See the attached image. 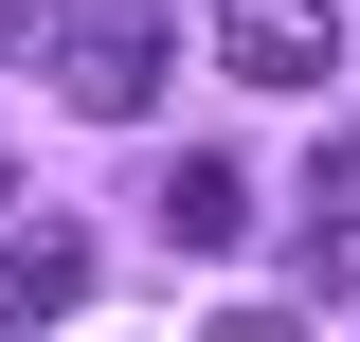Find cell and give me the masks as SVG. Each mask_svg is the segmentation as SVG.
<instances>
[{
    "label": "cell",
    "mask_w": 360,
    "mask_h": 342,
    "mask_svg": "<svg viewBox=\"0 0 360 342\" xmlns=\"http://www.w3.org/2000/svg\"><path fill=\"white\" fill-rule=\"evenodd\" d=\"M307 289H360V144L307 163Z\"/></svg>",
    "instance_id": "5"
},
{
    "label": "cell",
    "mask_w": 360,
    "mask_h": 342,
    "mask_svg": "<svg viewBox=\"0 0 360 342\" xmlns=\"http://www.w3.org/2000/svg\"><path fill=\"white\" fill-rule=\"evenodd\" d=\"M198 342H307V324H288V306H234V324H198Z\"/></svg>",
    "instance_id": "6"
},
{
    "label": "cell",
    "mask_w": 360,
    "mask_h": 342,
    "mask_svg": "<svg viewBox=\"0 0 360 342\" xmlns=\"http://www.w3.org/2000/svg\"><path fill=\"white\" fill-rule=\"evenodd\" d=\"M217 72H252V90H324V72H342V18H324V0H217Z\"/></svg>",
    "instance_id": "2"
},
{
    "label": "cell",
    "mask_w": 360,
    "mask_h": 342,
    "mask_svg": "<svg viewBox=\"0 0 360 342\" xmlns=\"http://www.w3.org/2000/svg\"><path fill=\"white\" fill-rule=\"evenodd\" d=\"M0 198H18V163H0Z\"/></svg>",
    "instance_id": "7"
},
{
    "label": "cell",
    "mask_w": 360,
    "mask_h": 342,
    "mask_svg": "<svg viewBox=\"0 0 360 342\" xmlns=\"http://www.w3.org/2000/svg\"><path fill=\"white\" fill-rule=\"evenodd\" d=\"M72 306H90V234L72 216H18V234H0V324L37 342V324H72Z\"/></svg>",
    "instance_id": "3"
},
{
    "label": "cell",
    "mask_w": 360,
    "mask_h": 342,
    "mask_svg": "<svg viewBox=\"0 0 360 342\" xmlns=\"http://www.w3.org/2000/svg\"><path fill=\"white\" fill-rule=\"evenodd\" d=\"M162 234H180V253H234V234H252V163L180 144V163H162Z\"/></svg>",
    "instance_id": "4"
},
{
    "label": "cell",
    "mask_w": 360,
    "mask_h": 342,
    "mask_svg": "<svg viewBox=\"0 0 360 342\" xmlns=\"http://www.w3.org/2000/svg\"><path fill=\"white\" fill-rule=\"evenodd\" d=\"M162 72H180V37L144 18V0H54V90H72L90 127H144Z\"/></svg>",
    "instance_id": "1"
}]
</instances>
